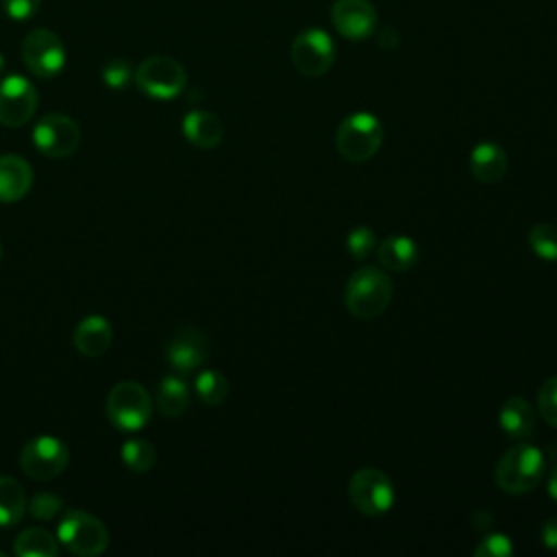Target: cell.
<instances>
[{
    "label": "cell",
    "instance_id": "23",
    "mask_svg": "<svg viewBox=\"0 0 557 557\" xmlns=\"http://www.w3.org/2000/svg\"><path fill=\"white\" fill-rule=\"evenodd\" d=\"M24 487L13 476H0V527H13L26 513Z\"/></svg>",
    "mask_w": 557,
    "mask_h": 557
},
{
    "label": "cell",
    "instance_id": "33",
    "mask_svg": "<svg viewBox=\"0 0 557 557\" xmlns=\"http://www.w3.org/2000/svg\"><path fill=\"white\" fill-rule=\"evenodd\" d=\"M542 542L546 548L557 550V518H550L542 527Z\"/></svg>",
    "mask_w": 557,
    "mask_h": 557
},
{
    "label": "cell",
    "instance_id": "2",
    "mask_svg": "<svg viewBox=\"0 0 557 557\" xmlns=\"http://www.w3.org/2000/svg\"><path fill=\"white\" fill-rule=\"evenodd\" d=\"M544 455L533 444H516L507 448L494 470V481L505 494H527L544 476Z\"/></svg>",
    "mask_w": 557,
    "mask_h": 557
},
{
    "label": "cell",
    "instance_id": "11",
    "mask_svg": "<svg viewBox=\"0 0 557 557\" xmlns=\"http://www.w3.org/2000/svg\"><path fill=\"white\" fill-rule=\"evenodd\" d=\"M39 94L35 85L20 74H9L0 81V124L15 128L24 126L37 111Z\"/></svg>",
    "mask_w": 557,
    "mask_h": 557
},
{
    "label": "cell",
    "instance_id": "12",
    "mask_svg": "<svg viewBox=\"0 0 557 557\" xmlns=\"http://www.w3.org/2000/svg\"><path fill=\"white\" fill-rule=\"evenodd\" d=\"M335 61V46L320 28L302 30L292 44V63L305 76H322Z\"/></svg>",
    "mask_w": 557,
    "mask_h": 557
},
{
    "label": "cell",
    "instance_id": "4",
    "mask_svg": "<svg viewBox=\"0 0 557 557\" xmlns=\"http://www.w3.org/2000/svg\"><path fill=\"white\" fill-rule=\"evenodd\" d=\"M59 544L78 557L102 555L109 546L107 527L89 511L70 509L61 516L57 524Z\"/></svg>",
    "mask_w": 557,
    "mask_h": 557
},
{
    "label": "cell",
    "instance_id": "16",
    "mask_svg": "<svg viewBox=\"0 0 557 557\" xmlns=\"http://www.w3.org/2000/svg\"><path fill=\"white\" fill-rule=\"evenodd\" d=\"M33 187V168L20 154L0 157V202H17Z\"/></svg>",
    "mask_w": 557,
    "mask_h": 557
},
{
    "label": "cell",
    "instance_id": "24",
    "mask_svg": "<svg viewBox=\"0 0 557 557\" xmlns=\"http://www.w3.org/2000/svg\"><path fill=\"white\" fill-rule=\"evenodd\" d=\"M120 457L124 461V466L131 470V472H137V474H144L148 472L154 461H157V450L154 446L144 440V437H128L122 448H120Z\"/></svg>",
    "mask_w": 557,
    "mask_h": 557
},
{
    "label": "cell",
    "instance_id": "9",
    "mask_svg": "<svg viewBox=\"0 0 557 557\" xmlns=\"http://www.w3.org/2000/svg\"><path fill=\"white\" fill-rule=\"evenodd\" d=\"M22 61L37 78H52L65 67V46L57 33L33 28L22 41Z\"/></svg>",
    "mask_w": 557,
    "mask_h": 557
},
{
    "label": "cell",
    "instance_id": "5",
    "mask_svg": "<svg viewBox=\"0 0 557 557\" xmlns=\"http://www.w3.org/2000/svg\"><path fill=\"white\" fill-rule=\"evenodd\" d=\"M383 144V126L376 115L359 111L348 115L335 133L337 152L352 163H363L372 159Z\"/></svg>",
    "mask_w": 557,
    "mask_h": 557
},
{
    "label": "cell",
    "instance_id": "27",
    "mask_svg": "<svg viewBox=\"0 0 557 557\" xmlns=\"http://www.w3.org/2000/svg\"><path fill=\"white\" fill-rule=\"evenodd\" d=\"M102 83L111 89H126L131 85V81L135 78L133 67L128 65V61L124 59H111L102 65Z\"/></svg>",
    "mask_w": 557,
    "mask_h": 557
},
{
    "label": "cell",
    "instance_id": "6",
    "mask_svg": "<svg viewBox=\"0 0 557 557\" xmlns=\"http://www.w3.org/2000/svg\"><path fill=\"white\" fill-rule=\"evenodd\" d=\"M133 81L146 96L154 100H172L185 89L187 72L176 59L154 54L139 63Z\"/></svg>",
    "mask_w": 557,
    "mask_h": 557
},
{
    "label": "cell",
    "instance_id": "32",
    "mask_svg": "<svg viewBox=\"0 0 557 557\" xmlns=\"http://www.w3.org/2000/svg\"><path fill=\"white\" fill-rule=\"evenodd\" d=\"M41 0H2V11L11 17V20H30L37 11H39Z\"/></svg>",
    "mask_w": 557,
    "mask_h": 557
},
{
    "label": "cell",
    "instance_id": "19",
    "mask_svg": "<svg viewBox=\"0 0 557 557\" xmlns=\"http://www.w3.org/2000/svg\"><path fill=\"white\" fill-rule=\"evenodd\" d=\"M498 422L509 437H529L535 429L533 407L522 396H511L500 405Z\"/></svg>",
    "mask_w": 557,
    "mask_h": 557
},
{
    "label": "cell",
    "instance_id": "28",
    "mask_svg": "<svg viewBox=\"0 0 557 557\" xmlns=\"http://www.w3.org/2000/svg\"><path fill=\"white\" fill-rule=\"evenodd\" d=\"M346 248L350 252V257L355 259H366L374 252L376 248V233L368 226H355L348 237H346Z\"/></svg>",
    "mask_w": 557,
    "mask_h": 557
},
{
    "label": "cell",
    "instance_id": "15",
    "mask_svg": "<svg viewBox=\"0 0 557 557\" xmlns=\"http://www.w3.org/2000/svg\"><path fill=\"white\" fill-rule=\"evenodd\" d=\"M72 342L83 357H100L111 348L113 326L102 315H87L76 324Z\"/></svg>",
    "mask_w": 557,
    "mask_h": 557
},
{
    "label": "cell",
    "instance_id": "30",
    "mask_svg": "<svg viewBox=\"0 0 557 557\" xmlns=\"http://www.w3.org/2000/svg\"><path fill=\"white\" fill-rule=\"evenodd\" d=\"M537 409H540V416L550 426H557V376L544 381V385L540 387Z\"/></svg>",
    "mask_w": 557,
    "mask_h": 557
},
{
    "label": "cell",
    "instance_id": "34",
    "mask_svg": "<svg viewBox=\"0 0 557 557\" xmlns=\"http://www.w3.org/2000/svg\"><path fill=\"white\" fill-rule=\"evenodd\" d=\"M548 494L557 500V466L553 468V472L548 476Z\"/></svg>",
    "mask_w": 557,
    "mask_h": 557
},
{
    "label": "cell",
    "instance_id": "35",
    "mask_svg": "<svg viewBox=\"0 0 557 557\" xmlns=\"http://www.w3.org/2000/svg\"><path fill=\"white\" fill-rule=\"evenodd\" d=\"M474 520H481V522H474V527H479V529H485V527H490V522H492V516H490L487 511H479V513L474 516Z\"/></svg>",
    "mask_w": 557,
    "mask_h": 557
},
{
    "label": "cell",
    "instance_id": "3",
    "mask_svg": "<svg viewBox=\"0 0 557 557\" xmlns=\"http://www.w3.org/2000/svg\"><path fill=\"white\" fill-rule=\"evenodd\" d=\"M154 400L148 389L137 381L115 383L104 400V413L109 422L122 433L141 431L152 418Z\"/></svg>",
    "mask_w": 557,
    "mask_h": 557
},
{
    "label": "cell",
    "instance_id": "31",
    "mask_svg": "<svg viewBox=\"0 0 557 557\" xmlns=\"http://www.w3.org/2000/svg\"><path fill=\"white\" fill-rule=\"evenodd\" d=\"M513 553V544L509 542L507 535L503 533H492L487 535L481 544H476L474 555L476 557H505Z\"/></svg>",
    "mask_w": 557,
    "mask_h": 557
},
{
    "label": "cell",
    "instance_id": "14",
    "mask_svg": "<svg viewBox=\"0 0 557 557\" xmlns=\"http://www.w3.org/2000/svg\"><path fill=\"white\" fill-rule=\"evenodd\" d=\"M168 363L181 374H189L207 361V339L198 329L185 326L172 335L165 348Z\"/></svg>",
    "mask_w": 557,
    "mask_h": 557
},
{
    "label": "cell",
    "instance_id": "1",
    "mask_svg": "<svg viewBox=\"0 0 557 557\" xmlns=\"http://www.w3.org/2000/svg\"><path fill=\"white\" fill-rule=\"evenodd\" d=\"M394 285L389 276L376 265L357 268L344 289L346 309L359 320L379 318L392 302Z\"/></svg>",
    "mask_w": 557,
    "mask_h": 557
},
{
    "label": "cell",
    "instance_id": "18",
    "mask_svg": "<svg viewBox=\"0 0 557 557\" xmlns=\"http://www.w3.org/2000/svg\"><path fill=\"white\" fill-rule=\"evenodd\" d=\"M509 161L500 146L483 141L470 152V172L481 183H498L507 174Z\"/></svg>",
    "mask_w": 557,
    "mask_h": 557
},
{
    "label": "cell",
    "instance_id": "8",
    "mask_svg": "<svg viewBox=\"0 0 557 557\" xmlns=\"http://www.w3.org/2000/svg\"><path fill=\"white\" fill-rule=\"evenodd\" d=\"M348 498L363 516H381L394 505V483L379 468H359L348 481Z\"/></svg>",
    "mask_w": 557,
    "mask_h": 557
},
{
    "label": "cell",
    "instance_id": "17",
    "mask_svg": "<svg viewBox=\"0 0 557 557\" xmlns=\"http://www.w3.org/2000/svg\"><path fill=\"white\" fill-rule=\"evenodd\" d=\"M183 135L198 148H215L224 139V124L215 113L196 109L183 117Z\"/></svg>",
    "mask_w": 557,
    "mask_h": 557
},
{
    "label": "cell",
    "instance_id": "13",
    "mask_svg": "<svg viewBox=\"0 0 557 557\" xmlns=\"http://www.w3.org/2000/svg\"><path fill=\"white\" fill-rule=\"evenodd\" d=\"M333 26L346 39H366L376 28V9L370 0H335Z\"/></svg>",
    "mask_w": 557,
    "mask_h": 557
},
{
    "label": "cell",
    "instance_id": "36",
    "mask_svg": "<svg viewBox=\"0 0 557 557\" xmlns=\"http://www.w3.org/2000/svg\"><path fill=\"white\" fill-rule=\"evenodd\" d=\"M2 67H4V57L0 54V72H2Z\"/></svg>",
    "mask_w": 557,
    "mask_h": 557
},
{
    "label": "cell",
    "instance_id": "20",
    "mask_svg": "<svg viewBox=\"0 0 557 557\" xmlns=\"http://www.w3.org/2000/svg\"><path fill=\"white\" fill-rule=\"evenodd\" d=\"M376 257L383 268L392 272H407L418 261V246L411 237L394 235L376 246Z\"/></svg>",
    "mask_w": 557,
    "mask_h": 557
},
{
    "label": "cell",
    "instance_id": "7",
    "mask_svg": "<svg viewBox=\"0 0 557 557\" xmlns=\"http://www.w3.org/2000/svg\"><path fill=\"white\" fill-rule=\"evenodd\" d=\"M67 463L70 448L54 435H37L20 453V468L33 481H52L65 472Z\"/></svg>",
    "mask_w": 557,
    "mask_h": 557
},
{
    "label": "cell",
    "instance_id": "25",
    "mask_svg": "<svg viewBox=\"0 0 557 557\" xmlns=\"http://www.w3.org/2000/svg\"><path fill=\"white\" fill-rule=\"evenodd\" d=\"M194 387H196V394L200 396V400L207 405H222L228 396V381L218 370H202L196 376Z\"/></svg>",
    "mask_w": 557,
    "mask_h": 557
},
{
    "label": "cell",
    "instance_id": "22",
    "mask_svg": "<svg viewBox=\"0 0 557 557\" xmlns=\"http://www.w3.org/2000/svg\"><path fill=\"white\" fill-rule=\"evenodd\" d=\"M154 405L159 409V413H163L165 418H178L187 407H189V387L181 376H165L159 387H157V396H154Z\"/></svg>",
    "mask_w": 557,
    "mask_h": 557
},
{
    "label": "cell",
    "instance_id": "10",
    "mask_svg": "<svg viewBox=\"0 0 557 557\" xmlns=\"http://www.w3.org/2000/svg\"><path fill=\"white\" fill-rule=\"evenodd\" d=\"M81 144L78 124L63 113L44 115L33 128V146L48 159H65Z\"/></svg>",
    "mask_w": 557,
    "mask_h": 557
},
{
    "label": "cell",
    "instance_id": "29",
    "mask_svg": "<svg viewBox=\"0 0 557 557\" xmlns=\"http://www.w3.org/2000/svg\"><path fill=\"white\" fill-rule=\"evenodd\" d=\"M26 509L37 520H52V518H57L63 511V500L57 494H52V492H37L28 500Z\"/></svg>",
    "mask_w": 557,
    "mask_h": 557
},
{
    "label": "cell",
    "instance_id": "26",
    "mask_svg": "<svg viewBox=\"0 0 557 557\" xmlns=\"http://www.w3.org/2000/svg\"><path fill=\"white\" fill-rule=\"evenodd\" d=\"M527 239L537 257L546 261H557V224H535L529 231Z\"/></svg>",
    "mask_w": 557,
    "mask_h": 557
},
{
    "label": "cell",
    "instance_id": "21",
    "mask_svg": "<svg viewBox=\"0 0 557 557\" xmlns=\"http://www.w3.org/2000/svg\"><path fill=\"white\" fill-rule=\"evenodd\" d=\"M59 540L50 531L41 527H28L17 533L13 542V553L17 557H57Z\"/></svg>",
    "mask_w": 557,
    "mask_h": 557
},
{
    "label": "cell",
    "instance_id": "37",
    "mask_svg": "<svg viewBox=\"0 0 557 557\" xmlns=\"http://www.w3.org/2000/svg\"><path fill=\"white\" fill-rule=\"evenodd\" d=\"M0 261H2V244H0Z\"/></svg>",
    "mask_w": 557,
    "mask_h": 557
}]
</instances>
